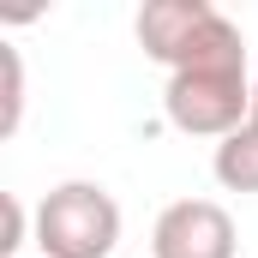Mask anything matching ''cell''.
<instances>
[{"instance_id":"4","label":"cell","mask_w":258,"mask_h":258,"mask_svg":"<svg viewBox=\"0 0 258 258\" xmlns=\"http://www.w3.org/2000/svg\"><path fill=\"white\" fill-rule=\"evenodd\" d=\"M150 258H234V216L216 198H174L150 228Z\"/></svg>"},{"instance_id":"1","label":"cell","mask_w":258,"mask_h":258,"mask_svg":"<svg viewBox=\"0 0 258 258\" xmlns=\"http://www.w3.org/2000/svg\"><path fill=\"white\" fill-rule=\"evenodd\" d=\"M162 114L168 126L186 132V138H234V132L252 120V78H246V36L240 24L192 66L168 72V90H162Z\"/></svg>"},{"instance_id":"6","label":"cell","mask_w":258,"mask_h":258,"mask_svg":"<svg viewBox=\"0 0 258 258\" xmlns=\"http://www.w3.org/2000/svg\"><path fill=\"white\" fill-rule=\"evenodd\" d=\"M0 72H6V108H0V132H18L24 120V54L12 42H0Z\"/></svg>"},{"instance_id":"2","label":"cell","mask_w":258,"mask_h":258,"mask_svg":"<svg viewBox=\"0 0 258 258\" xmlns=\"http://www.w3.org/2000/svg\"><path fill=\"white\" fill-rule=\"evenodd\" d=\"M42 258H108L120 246V204L96 180H60L36 204Z\"/></svg>"},{"instance_id":"5","label":"cell","mask_w":258,"mask_h":258,"mask_svg":"<svg viewBox=\"0 0 258 258\" xmlns=\"http://www.w3.org/2000/svg\"><path fill=\"white\" fill-rule=\"evenodd\" d=\"M210 174L228 192H258V126H240L234 138H222L210 156Z\"/></svg>"},{"instance_id":"3","label":"cell","mask_w":258,"mask_h":258,"mask_svg":"<svg viewBox=\"0 0 258 258\" xmlns=\"http://www.w3.org/2000/svg\"><path fill=\"white\" fill-rule=\"evenodd\" d=\"M132 30H138V48L156 66L180 72V66H192L198 54H210V48L234 30V18L216 12L210 0H144L138 18H132Z\"/></svg>"},{"instance_id":"8","label":"cell","mask_w":258,"mask_h":258,"mask_svg":"<svg viewBox=\"0 0 258 258\" xmlns=\"http://www.w3.org/2000/svg\"><path fill=\"white\" fill-rule=\"evenodd\" d=\"M246 126H258V78H252V120H246Z\"/></svg>"},{"instance_id":"7","label":"cell","mask_w":258,"mask_h":258,"mask_svg":"<svg viewBox=\"0 0 258 258\" xmlns=\"http://www.w3.org/2000/svg\"><path fill=\"white\" fill-rule=\"evenodd\" d=\"M0 204H6V240H0V258H18V246H24V198L6 192Z\"/></svg>"}]
</instances>
